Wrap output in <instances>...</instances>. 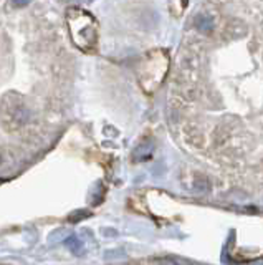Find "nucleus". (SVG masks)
Returning a JSON list of instances; mask_svg holds the SVG:
<instances>
[{
    "label": "nucleus",
    "instance_id": "20e7f679",
    "mask_svg": "<svg viewBox=\"0 0 263 265\" xmlns=\"http://www.w3.org/2000/svg\"><path fill=\"white\" fill-rule=\"evenodd\" d=\"M195 25L199 30L209 32V30H212V20L209 17H205V15H200V17H197V20H195Z\"/></svg>",
    "mask_w": 263,
    "mask_h": 265
},
{
    "label": "nucleus",
    "instance_id": "423d86ee",
    "mask_svg": "<svg viewBox=\"0 0 263 265\" xmlns=\"http://www.w3.org/2000/svg\"><path fill=\"white\" fill-rule=\"evenodd\" d=\"M12 2H14L15 7H25L30 3V0H12Z\"/></svg>",
    "mask_w": 263,
    "mask_h": 265
},
{
    "label": "nucleus",
    "instance_id": "f03ea898",
    "mask_svg": "<svg viewBox=\"0 0 263 265\" xmlns=\"http://www.w3.org/2000/svg\"><path fill=\"white\" fill-rule=\"evenodd\" d=\"M0 118L7 129L14 131L22 126H25L30 120V109L27 108L23 98L17 93L10 91L3 96L2 105H0Z\"/></svg>",
    "mask_w": 263,
    "mask_h": 265
},
{
    "label": "nucleus",
    "instance_id": "7ed1b4c3",
    "mask_svg": "<svg viewBox=\"0 0 263 265\" xmlns=\"http://www.w3.org/2000/svg\"><path fill=\"white\" fill-rule=\"evenodd\" d=\"M167 56L164 52H153L149 56H147L146 60V65L142 67V70H147V75L142 76V85H146V81H149V83L154 85V88L158 87L159 83H161V80L164 78V75H166V70L167 68H161V70H158L156 67H159L162 62H166Z\"/></svg>",
    "mask_w": 263,
    "mask_h": 265
},
{
    "label": "nucleus",
    "instance_id": "39448f33",
    "mask_svg": "<svg viewBox=\"0 0 263 265\" xmlns=\"http://www.w3.org/2000/svg\"><path fill=\"white\" fill-rule=\"evenodd\" d=\"M65 242H67V247L70 248V250L75 252V254H78V252H80V248H81V246H83V244H81L80 240L75 239V237H68L67 240H65Z\"/></svg>",
    "mask_w": 263,
    "mask_h": 265
},
{
    "label": "nucleus",
    "instance_id": "f257e3e1",
    "mask_svg": "<svg viewBox=\"0 0 263 265\" xmlns=\"http://www.w3.org/2000/svg\"><path fill=\"white\" fill-rule=\"evenodd\" d=\"M67 23L73 43L83 52H93L98 42V23L93 15L73 7L67 12Z\"/></svg>",
    "mask_w": 263,
    "mask_h": 265
}]
</instances>
